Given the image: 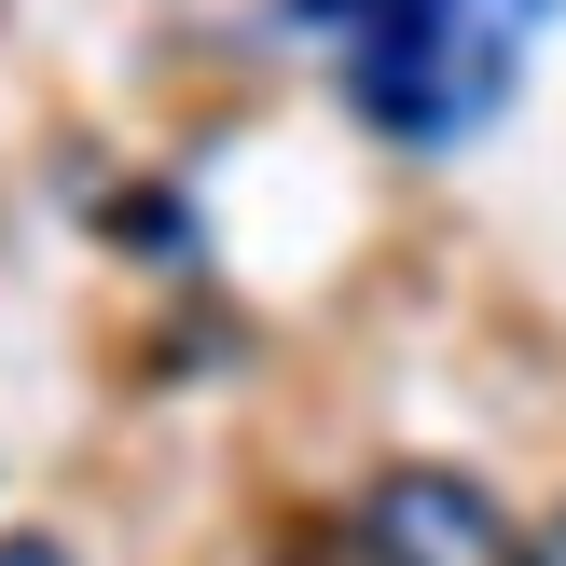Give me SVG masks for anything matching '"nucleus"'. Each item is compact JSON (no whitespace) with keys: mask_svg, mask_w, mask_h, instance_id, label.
Instances as JSON below:
<instances>
[{"mask_svg":"<svg viewBox=\"0 0 566 566\" xmlns=\"http://www.w3.org/2000/svg\"><path fill=\"white\" fill-rule=\"evenodd\" d=\"M304 28H346V97L401 153H457L512 111L525 42L553 28V0H291Z\"/></svg>","mask_w":566,"mask_h":566,"instance_id":"1","label":"nucleus"},{"mask_svg":"<svg viewBox=\"0 0 566 566\" xmlns=\"http://www.w3.org/2000/svg\"><path fill=\"white\" fill-rule=\"evenodd\" d=\"M346 566H512V525L470 470H387L346 525Z\"/></svg>","mask_w":566,"mask_h":566,"instance_id":"2","label":"nucleus"},{"mask_svg":"<svg viewBox=\"0 0 566 566\" xmlns=\"http://www.w3.org/2000/svg\"><path fill=\"white\" fill-rule=\"evenodd\" d=\"M512 566H566V512H553V525H539V539H525Z\"/></svg>","mask_w":566,"mask_h":566,"instance_id":"3","label":"nucleus"},{"mask_svg":"<svg viewBox=\"0 0 566 566\" xmlns=\"http://www.w3.org/2000/svg\"><path fill=\"white\" fill-rule=\"evenodd\" d=\"M0 566H70V553H55V539H0Z\"/></svg>","mask_w":566,"mask_h":566,"instance_id":"4","label":"nucleus"}]
</instances>
